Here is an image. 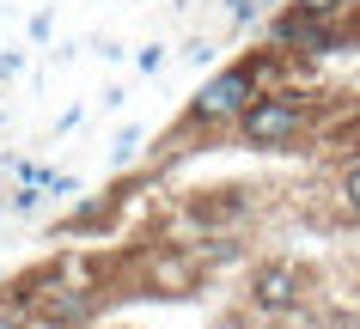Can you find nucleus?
<instances>
[{"label": "nucleus", "mask_w": 360, "mask_h": 329, "mask_svg": "<svg viewBox=\"0 0 360 329\" xmlns=\"http://www.w3.org/2000/svg\"><path fill=\"white\" fill-rule=\"evenodd\" d=\"M86 311H92V293H74V287H61L56 299L43 305V317H49V323H79Z\"/></svg>", "instance_id": "423d86ee"}, {"label": "nucleus", "mask_w": 360, "mask_h": 329, "mask_svg": "<svg viewBox=\"0 0 360 329\" xmlns=\"http://www.w3.org/2000/svg\"><path fill=\"white\" fill-rule=\"evenodd\" d=\"M275 37L293 43V49H305V55H323V49H336V25L323 19V13H305V6H293V13L275 25Z\"/></svg>", "instance_id": "7ed1b4c3"}, {"label": "nucleus", "mask_w": 360, "mask_h": 329, "mask_svg": "<svg viewBox=\"0 0 360 329\" xmlns=\"http://www.w3.org/2000/svg\"><path fill=\"white\" fill-rule=\"evenodd\" d=\"M0 329H25V305H0Z\"/></svg>", "instance_id": "6e6552de"}, {"label": "nucleus", "mask_w": 360, "mask_h": 329, "mask_svg": "<svg viewBox=\"0 0 360 329\" xmlns=\"http://www.w3.org/2000/svg\"><path fill=\"white\" fill-rule=\"evenodd\" d=\"M190 213L202 220V226H226V220H238V213H245V195H238V189H214L208 201L195 195V201H190Z\"/></svg>", "instance_id": "39448f33"}, {"label": "nucleus", "mask_w": 360, "mask_h": 329, "mask_svg": "<svg viewBox=\"0 0 360 329\" xmlns=\"http://www.w3.org/2000/svg\"><path fill=\"white\" fill-rule=\"evenodd\" d=\"M250 299H257V311H293V305H300V269H293V262H269V269H257Z\"/></svg>", "instance_id": "20e7f679"}, {"label": "nucleus", "mask_w": 360, "mask_h": 329, "mask_svg": "<svg viewBox=\"0 0 360 329\" xmlns=\"http://www.w3.org/2000/svg\"><path fill=\"white\" fill-rule=\"evenodd\" d=\"M300 128H305V104L275 98V92H257L245 110H238L245 147H287V140H300Z\"/></svg>", "instance_id": "f257e3e1"}, {"label": "nucleus", "mask_w": 360, "mask_h": 329, "mask_svg": "<svg viewBox=\"0 0 360 329\" xmlns=\"http://www.w3.org/2000/svg\"><path fill=\"white\" fill-rule=\"evenodd\" d=\"M342 201H348V213H360V159L342 171Z\"/></svg>", "instance_id": "0eeeda50"}, {"label": "nucleus", "mask_w": 360, "mask_h": 329, "mask_svg": "<svg viewBox=\"0 0 360 329\" xmlns=\"http://www.w3.org/2000/svg\"><path fill=\"white\" fill-rule=\"evenodd\" d=\"M250 98H257V79H250L245 67H232V74H220L208 92L195 98V116H202V122H226V116H238V110H245Z\"/></svg>", "instance_id": "f03ea898"}]
</instances>
